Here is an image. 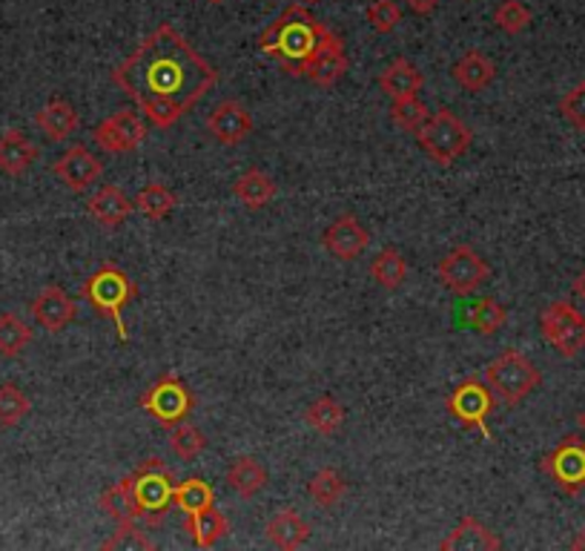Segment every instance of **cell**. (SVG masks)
Returning a JSON list of instances; mask_svg holds the SVG:
<instances>
[{
    "label": "cell",
    "instance_id": "cell-36",
    "mask_svg": "<svg viewBox=\"0 0 585 551\" xmlns=\"http://www.w3.org/2000/svg\"><path fill=\"white\" fill-rule=\"evenodd\" d=\"M30 396L23 394L15 382L0 385V428H15V425H21L23 419L30 417Z\"/></svg>",
    "mask_w": 585,
    "mask_h": 551
},
{
    "label": "cell",
    "instance_id": "cell-5",
    "mask_svg": "<svg viewBox=\"0 0 585 551\" xmlns=\"http://www.w3.org/2000/svg\"><path fill=\"white\" fill-rule=\"evenodd\" d=\"M416 142L430 161H437L439 167H451L457 158L465 156L474 142V133L457 112L437 110L430 112V119L416 133Z\"/></svg>",
    "mask_w": 585,
    "mask_h": 551
},
{
    "label": "cell",
    "instance_id": "cell-11",
    "mask_svg": "<svg viewBox=\"0 0 585 551\" xmlns=\"http://www.w3.org/2000/svg\"><path fill=\"white\" fill-rule=\"evenodd\" d=\"M147 121L138 115L135 110H119L106 115L95 130H92V138L104 153L112 156H124V153H133V149L142 147L147 142Z\"/></svg>",
    "mask_w": 585,
    "mask_h": 551
},
{
    "label": "cell",
    "instance_id": "cell-38",
    "mask_svg": "<svg viewBox=\"0 0 585 551\" xmlns=\"http://www.w3.org/2000/svg\"><path fill=\"white\" fill-rule=\"evenodd\" d=\"M204 448H207V437L195 425L181 423L170 428V451L178 460H195Z\"/></svg>",
    "mask_w": 585,
    "mask_h": 551
},
{
    "label": "cell",
    "instance_id": "cell-22",
    "mask_svg": "<svg viewBox=\"0 0 585 551\" xmlns=\"http://www.w3.org/2000/svg\"><path fill=\"white\" fill-rule=\"evenodd\" d=\"M267 540H270L275 549L284 551L302 549V546L311 540V526H307V520H304L299 511L284 508V511H279L273 520L267 522Z\"/></svg>",
    "mask_w": 585,
    "mask_h": 551
},
{
    "label": "cell",
    "instance_id": "cell-43",
    "mask_svg": "<svg viewBox=\"0 0 585 551\" xmlns=\"http://www.w3.org/2000/svg\"><path fill=\"white\" fill-rule=\"evenodd\" d=\"M410 9H414L416 15H428V12H434L437 9L439 0H405Z\"/></svg>",
    "mask_w": 585,
    "mask_h": 551
},
{
    "label": "cell",
    "instance_id": "cell-40",
    "mask_svg": "<svg viewBox=\"0 0 585 551\" xmlns=\"http://www.w3.org/2000/svg\"><path fill=\"white\" fill-rule=\"evenodd\" d=\"M364 15H368V23H371L376 35H391L400 26L402 9L393 0H373Z\"/></svg>",
    "mask_w": 585,
    "mask_h": 551
},
{
    "label": "cell",
    "instance_id": "cell-9",
    "mask_svg": "<svg viewBox=\"0 0 585 551\" xmlns=\"http://www.w3.org/2000/svg\"><path fill=\"white\" fill-rule=\"evenodd\" d=\"M445 405H448V414L460 423V428L480 431L485 440H491L488 417L494 411V391L485 382L476 380V376H468L448 394Z\"/></svg>",
    "mask_w": 585,
    "mask_h": 551
},
{
    "label": "cell",
    "instance_id": "cell-47",
    "mask_svg": "<svg viewBox=\"0 0 585 551\" xmlns=\"http://www.w3.org/2000/svg\"><path fill=\"white\" fill-rule=\"evenodd\" d=\"M207 3H224V0H207Z\"/></svg>",
    "mask_w": 585,
    "mask_h": 551
},
{
    "label": "cell",
    "instance_id": "cell-14",
    "mask_svg": "<svg viewBox=\"0 0 585 551\" xmlns=\"http://www.w3.org/2000/svg\"><path fill=\"white\" fill-rule=\"evenodd\" d=\"M53 172L55 179L64 181V187H69L72 193H83L87 187H92L98 179H101L104 165H101V158H98L95 153H89L87 147L75 144V147L67 149L64 156L55 158Z\"/></svg>",
    "mask_w": 585,
    "mask_h": 551
},
{
    "label": "cell",
    "instance_id": "cell-26",
    "mask_svg": "<svg viewBox=\"0 0 585 551\" xmlns=\"http://www.w3.org/2000/svg\"><path fill=\"white\" fill-rule=\"evenodd\" d=\"M227 485L241 499H252L256 494L265 492L267 469L256 457H238V460L230 462V469H227Z\"/></svg>",
    "mask_w": 585,
    "mask_h": 551
},
{
    "label": "cell",
    "instance_id": "cell-10",
    "mask_svg": "<svg viewBox=\"0 0 585 551\" xmlns=\"http://www.w3.org/2000/svg\"><path fill=\"white\" fill-rule=\"evenodd\" d=\"M439 282L457 296H468L491 279V265L471 245H457L439 261Z\"/></svg>",
    "mask_w": 585,
    "mask_h": 551
},
{
    "label": "cell",
    "instance_id": "cell-32",
    "mask_svg": "<svg viewBox=\"0 0 585 551\" xmlns=\"http://www.w3.org/2000/svg\"><path fill=\"white\" fill-rule=\"evenodd\" d=\"M304 419H307V425H311L316 434L334 437L341 425H345V408L336 403L334 396L325 394V396H319V400H316L313 405H307V411H304Z\"/></svg>",
    "mask_w": 585,
    "mask_h": 551
},
{
    "label": "cell",
    "instance_id": "cell-39",
    "mask_svg": "<svg viewBox=\"0 0 585 551\" xmlns=\"http://www.w3.org/2000/svg\"><path fill=\"white\" fill-rule=\"evenodd\" d=\"M531 9L522 3V0H503L497 9H494V23L505 35H519L531 26Z\"/></svg>",
    "mask_w": 585,
    "mask_h": 551
},
{
    "label": "cell",
    "instance_id": "cell-41",
    "mask_svg": "<svg viewBox=\"0 0 585 551\" xmlns=\"http://www.w3.org/2000/svg\"><path fill=\"white\" fill-rule=\"evenodd\" d=\"M560 115L569 121L571 127L585 133V81H580L577 87H571L560 101Z\"/></svg>",
    "mask_w": 585,
    "mask_h": 551
},
{
    "label": "cell",
    "instance_id": "cell-27",
    "mask_svg": "<svg viewBox=\"0 0 585 551\" xmlns=\"http://www.w3.org/2000/svg\"><path fill=\"white\" fill-rule=\"evenodd\" d=\"M187 531H190V537H193V543L199 549H213L230 531V522H227V517L218 508L210 506L204 511H199V515H187Z\"/></svg>",
    "mask_w": 585,
    "mask_h": 551
},
{
    "label": "cell",
    "instance_id": "cell-34",
    "mask_svg": "<svg viewBox=\"0 0 585 551\" xmlns=\"http://www.w3.org/2000/svg\"><path fill=\"white\" fill-rule=\"evenodd\" d=\"M307 494H311L313 503H319L322 508H334L336 503H341L345 494H348V480L341 477L336 469H322L316 471V477L307 483Z\"/></svg>",
    "mask_w": 585,
    "mask_h": 551
},
{
    "label": "cell",
    "instance_id": "cell-15",
    "mask_svg": "<svg viewBox=\"0 0 585 551\" xmlns=\"http://www.w3.org/2000/svg\"><path fill=\"white\" fill-rule=\"evenodd\" d=\"M368 245H371V233L364 230L362 222L350 216V213L336 218V222L322 233V247L339 261L359 259V256L368 250Z\"/></svg>",
    "mask_w": 585,
    "mask_h": 551
},
{
    "label": "cell",
    "instance_id": "cell-2",
    "mask_svg": "<svg viewBox=\"0 0 585 551\" xmlns=\"http://www.w3.org/2000/svg\"><path fill=\"white\" fill-rule=\"evenodd\" d=\"M325 30V23L316 21L302 3H290L282 15L261 32L259 49L267 58L279 60L288 75L304 78V67H307V60L316 53Z\"/></svg>",
    "mask_w": 585,
    "mask_h": 551
},
{
    "label": "cell",
    "instance_id": "cell-18",
    "mask_svg": "<svg viewBox=\"0 0 585 551\" xmlns=\"http://www.w3.org/2000/svg\"><path fill=\"white\" fill-rule=\"evenodd\" d=\"M133 207L135 204L130 202L124 195V190L115 184H106L101 187L92 199H89L87 210L89 216L95 218L101 227H106V230H115V227H121V224L126 222V218L133 216Z\"/></svg>",
    "mask_w": 585,
    "mask_h": 551
},
{
    "label": "cell",
    "instance_id": "cell-29",
    "mask_svg": "<svg viewBox=\"0 0 585 551\" xmlns=\"http://www.w3.org/2000/svg\"><path fill=\"white\" fill-rule=\"evenodd\" d=\"M505 322H508V311L494 296L476 299L474 305L468 307V328L480 336L499 334L505 328Z\"/></svg>",
    "mask_w": 585,
    "mask_h": 551
},
{
    "label": "cell",
    "instance_id": "cell-3",
    "mask_svg": "<svg viewBox=\"0 0 585 551\" xmlns=\"http://www.w3.org/2000/svg\"><path fill=\"white\" fill-rule=\"evenodd\" d=\"M81 296L87 299L89 307H92L98 316H104V319H110L112 325H115L121 342L130 339V330H126L124 325V307L138 296V284L130 279L126 270H121L119 265H112V261L110 265H101V268L83 282Z\"/></svg>",
    "mask_w": 585,
    "mask_h": 551
},
{
    "label": "cell",
    "instance_id": "cell-19",
    "mask_svg": "<svg viewBox=\"0 0 585 551\" xmlns=\"http://www.w3.org/2000/svg\"><path fill=\"white\" fill-rule=\"evenodd\" d=\"M37 161V147L21 133V130H7L0 135V172L3 176H23L30 172Z\"/></svg>",
    "mask_w": 585,
    "mask_h": 551
},
{
    "label": "cell",
    "instance_id": "cell-6",
    "mask_svg": "<svg viewBox=\"0 0 585 551\" xmlns=\"http://www.w3.org/2000/svg\"><path fill=\"white\" fill-rule=\"evenodd\" d=\"M485 382L499 396L505 405H519L528 394H533L542 382L540 368L519 350H503L488 368H485Z\"/></svg>",
    "mask_w": 585,
    "mask_h": 551
},
{
    "label": "cell",
    "instance_id": "cell-7",
    "mask_svg": "<svg viewBox=\"0 0 585 551\" xmlns=\"http://www.w3.org/2000/svg\"><path fill=\"white\" fill-rule=\"evenodd\" d=\"M138 408L147 411L149 417L156 419L158 425H164V428H176V425L187 423V417L193 414L195 396L181 376L164 373L156 385L147 387L138 396Z\"/></svg>",
    "mask_w": 585,
    "mask_h": 551
},
{
    "label": "cell",
    "instance_id": "cell-30",
    "mask_svg": "<svg viewBox=\"0 0 585 551\" xmlns=\"http://www.w3.org/2000/svg\"><path fill=\"white\" fill-rule=\"evenodd\" d=\"M176 204L178 195L164 181H153V184H147L142 193L135 195V210L142 216H147L149 222H164L176 210Z\"/></svg>",
    "mask_w": 585,
    "mask_h": 551
},
{
    "label": "cell",
    "instance_id": "cell-1",
    "mask_svg": "<svg viewBox=\"0 0 585 551\" xmlns=\"http://www.w3.org/2000/svg\"><path fill=\"white\" fill-rule=\"evenodd\" d=\"M112 81L133 98L153 127L170 130L218 83V69L170 23H161L115 67Z\"/></svg>",
    "mask_w": 585,
    "mask_h": 551
},
{
    "label": "cell",
    "instance_id": "cell-28",
    "mask_svg": "<svg viewBox=\"0 0 585 551\" xmlns=\"http://www.w3.org/2000/svg\"><path fill=\"white\" fill-rule=\"evenodd\" d=\"M371 279L382 291H396L408 279V261H405V256L396 247H385L382 254L373 256Z\"/></svg>",
    "mask_w": 585,
    "mask_h": 551
},
{
    "label": "cell",
    "instance_id": "cell-20",
    "mask_svg": "<svg viewBox=\"0 0 585 551\" xmlns=\"http://www.w3.org/2000/svg\"><path fill=\"white\" fill-rule=\"evenodd\" d=\"M81 119H78V112L75 106L69 104L67 98H53L44 110L35 112V127L49 138V142H64L69 135L78 130Z\"/></svg>",
    "mask_w": 585,
    "mask_h": 551
},
{
    "label": "cell",
    "instance_id": "cell-8",
    "mask_svg": "<svg viewBox=\"0 0 585 551\" xmlns=\"http://www.w3.org/2000/svg\"><path fill=\"white\" fill-rule=\"evenodd\" d=\"M540 330L563 359H574L585 350V316L571 302H551L540 313Z\"/></svg>",
    "mask_w": 585,
    "mask_h": 551
},
{
    "label": "cell",
    "instance_id": "cell-31",
    "mask_svg": "<svg viewBox=\"0 0 585 551\" xmlns=\"http://www.w3.org/2000/svg\"><path fill=\"white\" fill-rule=\"evenodd\" d=\"M32 328L18 313H0V357L18 359L30 348Z\"/></svg>",
    "mask_w": 585,
    "mask_h": 551
},
{
    "label": "cell",
    "instance_id": "cell-48",
    "mask_svg": "<svg viewBox=\"0 0 585 551\" xmlns=\"http://www.w3.org/2000/svg\"><path fill=\"white\" fill-rule=\"evenodd\" d=\"M304 3H319V0H304Z\"/></svg>",
    "mask_w": 585,
    "mask_h": 551
},
{
    "label": "cell",
    "instance_id": "cell-17",
    "mask_svg": "<svg viewBox=\"0 0 585 551\" xmlns=\"http://www.w3.org/2000/svg\"><path fill=\"white\" fill-rule=\"evenodd\" d=\"M32 316L44 330L49 334H60L64 328H69L78 316V305H75V299L69 296L67 291H60L55 284L44 288V291L37 293L32 299Z\"/></svg>",
    "mask_w": 585,
    "mask_h": 551
},
{
    "label": "cell",
    "instance_id": "cell-13",
    "mask_svg": "<svg viewBox=\"0 0 585 551\" xmlns=\"http://www.w3.org/2000/svg\"><path fill=\"white\" fill-rule=\"evenodd\" d=\"M348 67L350 58L341 35H336L334 30H325L319 46H316V53H313V58L307 60V67H304V78L316 83V87H334L336 81L345 78Z\"/></svg>",
    "mask_w": 585,
    "mask_h": 551
},
{
    "label": "cell",
    "instance_id": "cell-33",
    "mask_svg": "<svg viewBox=\"0 0 585 551\" xmlns=\"http://www.w3.org/2000/svg\"><path fill=\"white\" fill-rule=\"evenodd\" d=\"M172 503H176L184 515H199L204 508L215 506L213 485L201 477L184 480V483L176 485V497H172Z\"/></svg>",
    "mask_w": 585,
    "mask_h": 551
},
{
    "label": "cell",
    "instance_id": "cell-12",
    "mask_svg": "<svg viewBox=\"0 0 585 551\" xmlns=\"http://www.w3.org/2000/svg\"><path fill=\"white\" fill-rule=\"evenodd\" d=\"M540 469L560 485V492L574 497L585 488V442L580 437H565L554 451L542 457Z\"/></svg>",
    "mask_w": 585,
    "mask_h": 551
},
{
    "label": "cell",
    "instance_id": "cell-44",
    "mask_svg": "<svg viewBox=\"0 0 585 551\" xmlns=\"http://www.w3.org/2000/svg\"><path fill=\"white\" fill-rule=\"evenodd\" d=\"M571 291H574V296H580L585 302V270L577 276V279H574V284H571Z\"/></svg>",
    "mask_w": 585,
    "mask_h": 551
},
{
    "label": "cell",
    "instance_id": "cell-45",
    "mask_svg": "<svg viewBox=\"0 0 585 551\" xmlns=\"http://www.w3.org/2000/svg\"><path fill=\"white\" fill-rule=\"evenodd\" d=\"M571 549H574V551H585V529L580 531V535L574 537V540H571Z\"/></svg>",
    "mask_w": 585,
    "mask_h": 551
},
{
    "label": "cell",
    "instance_id": "cell-16",
    "mask_svg": "<svg viewBox=\"0 0 585 551\" xmlns=\"http://www.w3.org/2000/svg\"><path fill=\"white\" fill-rule=\"evenodd\" d=\"M207 130L215 142L224 144V147H236L252 133V119L245 106L227 98V101H218V104L210 110L207 115Z\"/></svg>",
    "mask_w": 585,
    "mask_h": 551
},
{
    "label": "cell",
    "instance_id": "cell-21",
    "mask_svg": "<svg viewBox=\"0 0 585 551\" xmlns=\"http://www.w3.org/2000/svg\"><path fill=\"white\" fill-rule=\"evenodd\" d=\"M439 549L442 551H451V549L497 551V549H503V540H499V537L494 535L488 526H485V522L476 520V517H462L460 526H457L451 535L445 537L442 543H439Z\"/></svg>",
    "mask_w": 585,
    "mask_h": 551
},
{
    "label": "cell",
    "instance_id": "cell-23",
    "mask_svg": "<svg viewBox=\"0 0 585 551\" xmlns=\"http://www.w3.org/2000/svg\"><path fill=\"white\" fill-rule=\"evenodd\" d=\"M453 81L460 83L465 92H482L494 81V75H497V67H494V60L488 58L480 49H471V53L462 55L457 64L451 67Z\"/></svg>",
    "mask_w": 585,
    "mask_h": 551
},
{
    "label": "cell",
    "instance_id": "cell-37",
    "mask_svg": "<svg viewBox=\"0 0 585 551\" xmlns=\"http://www.w3.org/2000/svg\"><path fill=\"white\" fill-rule=\"evenodd\" d=\"M391 119H393V124H396L400 130H405V133H414L416 135L419 130H423L425 121L430 119V110L416 95L400 98V101H393Z\"/></svg>",
    "mask_w": 585,
    "mask_h": 551
},
{
    "label": "cell",
    "instance_id": "cell-4",
    "mask_svg": "<svg viewBox=\"0 0 585 551\" xmlns=\"http://www.w3.org/2000/svg\"><path fill=\"white\" fill-rule=\"evenodd\" d=\"M130 488H133L135 520H144L147 526H161L164 517L170 515V506H176L172 503L176 480L158 457L156 460H144L130 474Z\"/></svg>",
    "mask_w": 585,
    "mask_h": 551
},
{
    "label": "cell",
    "instance_id": "cell-24",
    "mask_svg": "<svg viewBox=\"0 0 585 551\" xmlns=\"http://www.w3.org/2000/svg\"><path fill=\"white\" fill-rule=\"evenodd\" d=\"M423 72L416 69V64H410L408 58H396L385 67V72L379 75V87L385 95H391L393 101L400 98H410L423 90Z\"/></svg>",
    "mask_w": 585,
    "mask_h": 551
},
{
    "label": "cell",
    "instance_id": "cell-25",
    "mask_svg": "<svg viewBox=\"0 0 585 551\" xmlns=\"http://www.w3.org/2000/svg\"><path fill=\"white\" fill-rule=\"evenodd\" d=\"M233 193H236V199L245 204L247 210H261L273 202L275 193H279V184H275L267 172L252 167V170L241 172V176L233 181Z\"/></svg>",
    "mask_w": 585,
    "mask_h": 551
},
{
    "label": "cell",
    "instance_id": "cell-35",
    "mask_svg": "<svg viewBox=\"0 0 585 551\" xmlns=\"http://www.w3.org/2000/svg\"><path fill=\"white\" fill-rule=\"evenodd\" d=\"M101 508L119 526H130L135 522V503H133V488H130V474H126L121 483L110 485L104 494H101Z\"/></svg>",
    "mask_w": 585,
    "mask_h": 551
},
{
    "label": "cell",
    "instance_id": "cell-46",
    "mask_svg": "<svg viewBox=\"0 0 585 551\" xmlns=\"http://www.w3.org/2000/svg\"><path fill=\"white\" fill-rule=\"evenodd\" d=\"M577 425H580V431L585 434V408L577 414Z\"/></svg>",
    "mask_w": 585,
    "mask_h": 551
},
{
    "label": "cell",
    "instance_id": "cell-42",
    "mask_svg": "<svg viewBox=\"0 0 585 551\" xmlns=\"http://www.w3.org/2000/svg\"><path fill=\"white\" fill-rule=\"evenodd\" d=\"M121 546H138V549H149V540L142 535V531L135 529V522H130V526H119V531H115V537H110L104 543V549H121Z\"/></svg>",
    "mask_w": 585,
    "mask_h": 551
}]
</instances>
